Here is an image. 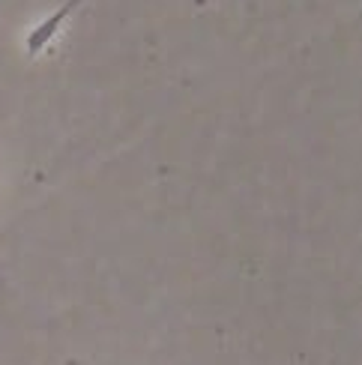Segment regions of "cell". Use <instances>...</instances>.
<instances>
[{
  "mask_svg": "<svg viewBox=\"0 0 362 365\" xmlns=\"http://www.w3.org/2000/svg\"><path fill=\"white\" fill-rule=\"evenodd\" d=\"M78 4H81V0H69V4H66V6H60V9H57V12L51 15L48 21H42V24H39V27L33 30V34H30V39H27L30 51H33V54L45 51V45H48V42L54 39V34L60 30V24H63V21L69 19V15H72V9L78 6Z\"/></svg>",
  "mask_w": 362,
  "mask_h": 365,
  "instance_id": "6da1fadb",
  "label": "cell"
}]
</instances>
